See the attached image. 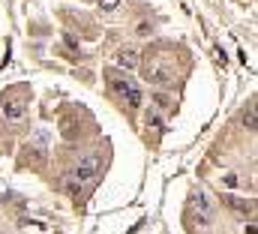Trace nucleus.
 Listing matches in <instances>:
<instances>
[{
    "label": "nucleus",
    "mask_w": 258,
    "mask_h": 234,
    "mask_svg": "<svg viewBox=\"0 0 258 234\" xmlns=\"http://www.w3.org/2000/svg\"><path fill=\"white\" fill-rule=\"evenodd\" d=\"M0 114L6 117L9 123L21 120V117L27 114V99H21V96H9V99H3V102H0Z\"/></svg>",
    "instance_id": "1"
},
{
    "label": "nucleus",
    "mask_w": 258,
    "mask_h": 234,
    "mask_svg": "<svg viewBox=\"0 0 258 234\" xmlns=\"http://www.w3.org/2000/svg\"><path fill=\"white\" fill-rule=\"evenodd\" d=\"M99 168H102V162H99V156H96V153H90V156H84V159H78V165H75V171H72V174L78 177L81 183H87V180H93V177L99 174Z\"/></svg>",
    "instance_id": "2"
},
{
    "label": "nucleus",
    "mask_w": 258,
    "mask_h": 234,
    "mask_svg": "<svg viewBox=\"0 0 258 234\" xmlns=\"http://www.w3.org/2000/svg\"><path fill=\"white\" fill-rule=\"evenodd\" d=\"M150 84H156V87H168L171 81H174V72H171V66L168 63H156V66H150L147 69V75H144Z\"/></svg>",
    "instance_id": "3"
},
{
    "label": "nucleus",
    "mask_w": 258,
    "mask_h": 234,
    "mask_svg": "<svg viewBox=\"0 0 258 234\" xmlns=\"http://www.w3.org/2000/svg\"><path fill=\"white\" fill-rule=\"evenodd\" d=\"M132 87H135V81H132L129 75H120V72H114V75L108 78V90H111L114 96H120V99L126 96L129 90H132Z\"/></svg>",
    "instance_id": "4"
},
{
    "label": "nucleus",
    "mask_w": 258,
    "mask_h": 234,
    "mask_svg": "<svg viewBox=\"0 0 258 234\" xmlns=\"http://www.w3.org/2000/svg\"><path fill=\"white\" fill-rule=\"evenodd\" d=\"M192 207L198 210V216H207V219H213V216H216L213 201H210V198H207V192H201V189H195V192H192Z\"/></svg>",
    "instance_id": "5"
},
{
    "label": "nucleus",
    "mask_w": 258,
    "mask_h": 234,
    "mask_svg": "<svg viewBox=\"0 0 258 234\" xmlns=\"http://www.w3.org/2000/svg\"><path fill=\"white\" fill-rule=\"evenodd\" d=\"M114 63H117L120 69H138V63H141V54H138L135 48H120V51L114 54Z\"/></svg>",
    "instance_id": "6"
},
{
    "label": "nucleus",
    "mask_w": 258,
    "mask_h": 234,
    "mask_svg": "<svg viewBox=\"0 0 258 234\" xmlns=\"http://www.w3.org/2000/svg\"><path fill=\"white\" fill-rule=\"evenodd\" d=\"M66 192H69V195H72L75 201L81 198V192H84V189H81V180H78L75 174H69V177H66Z\"/></svg>",
    "instance_id": "7"
},
{
    "label": "nucleus",
    "mask_w": 258,
    "mask_h": 234,
    "mask_svg": "<svg viewBox=\"0 0 258 234\" xmlns=\"http://www.w3.org/2000/svg\"><path fill=\"white\" fill-rule=\"evenodd\" d=\"M141 99H144V96H141V90H138V87H132L126 96H123V102H126L129 108H141Z\"/></svg>",
    "instance_id": "8"
},
{
    "label": "nucleus",
    "mask_w": 258,
    "mask_h": 234,
    "mask_svg": "<svg viewBox=\"0 0 258 234\" xmlns=\"http://www.w3.org/2000/svg\"><path fill=\"white\" fill-rule=\"evenodd\" d=\"M150 99H153V105H156V108H171V96H168L165 90H159V93H153Z\"/></svg>",
    "instance_id": "9"
},
{
    "label": "nucleus",
    "mask_w": 258,
    "mask_h": 234,
    "mask_svg": "<svg viewBox=\"0 0 258 234\" xmlns=\"http://www.w3.org/2000/svg\"><path fill=\"white\" fill-rule=\"evenodd\" d=\"M147 126H150V129H162V126H165V123H162V114L150 108V111H147Z\"/></svg>",
    "instance_id": "10"
},
{
    "label": "nucleus",
    "mask_w": 258,
    "mask_h": 234,
    "mask_svg": "<svg viewBox=\"0 0 258 234\" xmlns=\"http://www.w3.org/2000/svg\"><path fill=\"white\" fill-rule=\"evenodd\" d=\"M225 201H228L234 210H243V213H246V210H252V201H240V198H231V195H228Z\"/></svg>",
    "instance_id": "11"
},
{
    "label": "nucleus",
    "mask_w": 258,
    "mask_h": 234,
    "mask_svg": "<svg viewBox=\"0 0 258 234\" xmlns=\"http://www.w3.org/2000/svg\"><path fill=\"white\" fill-rule=\"evenodd\" d=\"M99 6H102L105 12H111V9H117V6H120V0H99Z\"/></svg>",
    "instance_id": "12"
},
{
    "label": "nucleus",
    "mask_w": 258,
    "mask_h": 234,
    "mask_svg": "<svg viewBox=\"0 0 258 234\" xmlns=\"http://www.w3.org/2000/svg\"><path fill=\"white\" fill-rule=\"evenodd\" d=\"M150 30H153V27H150L147 21H141V24H138V36H150Z\"/></svg>",
    "instance_id": "13"
},
{
    "label": "nucleus",
    "mask_w": 258,
    "mask_h": 234,
    "mask_svg": "<svg viewBox=\"0 0 258 234\" xmlns=\"http://www.w3.org/2000/svg\"><path fill=\"white\" fill-rule=\"evenodd\" d=\"M246 129H255V108H249V114H246Z\"/></svg>",
    "instance_id": "14"
}]
</instances>
